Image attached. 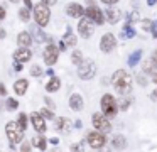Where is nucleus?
<instances>
[{"label":"nucleus","mask_w":157,"mask_h":152,"mask_svg":"<svg viewBox=\"0 0 157 152\" xmlns=\"http://www.w3.org/2000/svg\"><path fill=\"white\" fill-rule=\"evenodd\" d=\"M132 83H133V78L127 73L125 69H117L115 73L112 74V84L115 88V91L122 96H127L130 95L132 91Z\"/></svg>","instance_id":"obj_1"},{"label":"nucleus","mask_w":157,"mask_h":152,"mask_svg":"<svg viewBox=\"0 0 157 152\" xmlns=\"http://www.w3.org/2000/svg\"><path fill=\"white\" fill-rule=\"evenodd\" d=\"M100 108H101V113L105 115L106 118L117 117V113H118V110H120L118 101H117V98L113 96L112 93H105L100 98Z\"/></svg>","instance_id":"obj_2"},{"label":"nucleus","mask_w":157,"mask_h":152,"mask_svg":"<svg viewBox=\"0 0 157 152\" xmlns=\"http://www.w3.org/2000/svg\"><path fill=\"white\" fill-rule=\"evenodd\" d=\"M34 20L37 24V27H48L49 20H51V9L48 5H44L42 2L34 5Z\"/></svg>","instance_id":"obj_3"},{"label":"nucleus","mask_w":157,"mask_h":152,"mask_svg":"<svg viewBox=\"0 0 157 152\" xmlns=\"http://www.w3.org/2000/svg\"><path fill=\"white\" fill-rule=\"evenodd\" d=\"M5 135H7L12 149H14L19 142H22V138H24V132L19 128L17 122H9V123L5 125Z\"/></svg>","instance_id":"obj_4"},{"label":"nucleus","mask_w":157,"mask_h":152,"mask_svg":"<svg viewBox=\"0 0 157 152\" xmlns=\"http://www.w3.org/2000/svg\"><path fill=\"white\" fill-rule=\"evenodd\" d=\"M96 74V64L93 59H86L81 66H78V78L83 81H90L93 80Z\"/></svg>","instance_id":"obj_5"},{"label":"nucleus","mask_w":157,"mask_h":152,"mask_svg":"<svg viewBox=\"0 0 157 152\" xmlns=\"http://www.w3.org/2000/svg\"><path fill=\"white\" fill-rule=\"evenodd\" d=\"M91 123H93V127H95V130L101 132V134H108V132L112 130V123H110V118H106L105 115L100 113V111L93 113V117H91Z\"/></svg>","instance_id":"obj_6"},{"label":"nucleus","mask_w":157,"mask_h":152,"mask_svg":"<svg viewBox=\"0 0 157 152\" xmlns=\"http://www.w3.org/2000/svg\"><path fill=\"white\" fill-rule=\"evenodd\" d=\"M59 47L56 46V44H48L44 49V53H42V57H44V63L48 64V66H54L56 63H58V57H59Z\"/></svg>","instance_id":"obj_7"},{"label":"nucleus","mask_w":157,"mask_h":152,"mask_svg":"<svg viewBox=\"0 0 157 152\" xmlns=\"http://www.w3.org/2000/svg\"><path fill=\"white\" fill-rule=\"evenodd\" d=\"M86 142L90 144L91 149H101L103 145L106 144V137L101 132L93 130V132H88V134H86Z\"/></svg>","instance_id":"obj_8"},{"label":"nucleus","mask_w":157,"mask_h":152,"mask_svg":"<svg viewBox=\"0 0 157 152\" xmlns=\"http://www.w3.org/2000/svg\"><path fill=\"white\" fill-rule=\"evenodd\" d=\"M86 19H90L95 25H103L105 24V14L101 12V9L100 7H86V14H85Z\"/></svg>","instance_id":"obj_9"},{"label":"nucleus","mask_w":157,"mask_h":152,"mask_svg":"<svg viewBox=\"0 0 157 152\" xmlns=\"http://www.w3.org/2000/svg\"><path fill=\"white\" fill-rule=\"evenodd\" d=\"M115 47H117V37L113 36L112 32H105L101 36V39H100V49H101V53L108 54V53H112Z\"/></svg>","instance_id":"obj_10"},{"label":"nucleus","mask_w":157,"mask_h":152,"mask_svg":"<svg viewBox=\"0 0 157 152\" xmlns=\"http://www.w3.org/2000/svg\"><path fill=\"white\" fill-rule=\"evenodd\" d=\"M93 32H95V24L90 19H86V17L79 19V22H78V34L79 36L85 37V39H90L93 36Z\"/></svg>","instance_id":"obj_11"},{"label":"nucleus","mask_w":157,"mask_h":152,"mask_svg":"<svg viewBox=\"0 0 157 152\" xmlns=\"http://www.w3.org/2000/svg\"><path fill=\"white\" fill-rule=\"evenodd\" d=\"M66 14H68L69 17H73V19H83L85 14H86V9L78 2H69L68 5H66Z\"/></svg>","instance_id":"obj_12"},{"label":"nucleus","mask_w":157,"mask_h":152,"mask_svg":"<svg viewBox=\"0 0 157 152\" xmlns=\"http://www.w3.org/2000/svg\"><path fill=\"white\" fill-rule=\"evenodd\" d=\"M29 118H31V122H32V127L36 128V130L39 132V134H44L46 130H48V127H46V120H44V117H42L39 111H32L31 115H29Z\"/></svg>","instance_id":"obj_13"},{"label":"nucleus","mask_w":157,"mask_h":152,"mask_svg":"<svg viewBox=\"0 0 157 152\" xmlns=\"http://www.w3.org/2000/svg\"><path fill=\"white\" fill-rule=\"evenodd\" d=\"M56 130L61 132L63 135H68L69 132L73 130V122L69 120L68 117H59L56 120Z\"/></svg>","instance_id":"obj_14"},{"label":"nucleus","mask_w":157,"mask_h":152,"mask_svg":"<svg viewBox=\"0 0 157 152\" xmlns=\"http://www.w3.org/2000/svg\"><path fill=\"white\" fill-rule=\"evenodd\" d=\"M68 103H69V108H71L73 111H81L83 107H85V100H83V96L79 93H73L71 96H69Z\"/></svg>","instance_id":"obj_15"},{"label":"nucleus","mask_w":157,"mask_h":152,"mask_svg":"<svg viewBox=\"0 0 157 152\" xmlns=\"http://www.w3.org/2000/svg\"><path fill=\"white\" fill-rule=\"evenodd\" d=\"M32 57V51L27 49V47H21V49L14 51V61L15 63H27Z\"/></svg>","instance_id":"obj_16"},{"label":"nucleus","mask_w":157,"mask_h":152,"mask_svg":"<svg viewBox=\"0 0 157 152\" xmlns=\"http://www.w3.org/2000/svg\"><path fill=\"white\" fill-rule=\"evenodd\" d=\"M105 17H106V22L112 24V25H115L117 22H120V19H122V10L117 9V7H112V9H106L105 12Z\"/></svg>","instance_id":"obj_17"},{"label":"nucleus","mask_w":157,"mask_h":152,"mask_svg":"<svg viewBox=\"0 0 157 152\" xmlns=\"http://www.w3.org/2000/svg\"><path fill=\"white\" fill-rule=\"evenodd\" d=\"M27 90H29V81L25 78H21V80H17L14 83V91L17 96H24L27 93Z\"/></svg>","instance_id":"obj_18"},{"label":"nucleus","mask_w":157,"mask_h":152,"mask_svg":"<svg viewBox=\"0 0 157 152\" xmlns=\"http://www.w3.org/2000/svg\"><path fill=\"white\" fill-rule=\"evenodd\" d=\"M32 42V34L27 32V30H22V32L17 34V44L21 47H29Z\"/></svg>","instance_id":"obj_19"},{"label":"nucleus","mask_w":157,"mask_h":152,"mask_svg":"<svg viewBox=\"0 0 157 152\" xmlns=\"http://www.w3.org/2000/svg\"><path fill=\"white\" fill-rule=\"evenodd\" d=\"M110 144H112V147L115 149V150H122V149L127 147V138L123 137V135H113Z\"/></svg>","instance_id":"obj_20"},{"label":"nucleus","mask_w":157,"mask_h":152,"mask_svg":"<svg viewBox=\"0 0 157 152\" xmlns=\"http://www.w3.org/2000/svg\"><path fill=\"white\" fill-rule=\"evenodd\" d=\"M142 49H135L132 54H128V57H127V63H128L130 68H135L137 64L140 63V59H142Z\"/></svg>","instance_id":"obj_21"},{"label":"nucleus","mask_w":157,"mask_h":152,"mask_svg":"<svg viewBox=\"0 0 157 152\" xmlns=\"http://www.w3.org/2000/svg\"><path fill=\"white\" fill-rule=\"evenodd\" d=\"M31 34H32V39H36L37 42H44V41L48 39V41H49V44H52V42H51V37H48V34L42 32L41 27H32Z\"/></svg>","instance_id":"obj_22"},{"label":"nucleus","mask_w":157,"mask_h":152,"mask_svg":"<svg viewBox=\"0 0 157 152\" xmlns=\"http://www.w3.org/2000/svg\"><path fill=\"white\" fill-rule=\"evenodd\" d=\"M59 88H61V80L56 78V76H52L51 80L46 83V91H48V93H56Z\"/></svg>","instance_id":"obj_23"},{"label":"nucleus","mask_w":157,"mask_h":152,"mask_svg":"<svg viewBox=\"0 0 157 152\" xmlns=\"http://www.w3.org/2000/svg\"><path fill=\"white\" fill-rule=\"evenodd\" d=\"M66 42V46H69V47H73V46H76V42H78V37L75 36V32H73V29L71 27H66V34H64V39H63Z\"/></svg>","instance_id":"obj_24"},{"label":"nucleus","mask_w":157,"mask_h":152,"mask_svg":"<svg viewBox=\"0 0 157 152\" xmlns=\"http://www.w3.org/2000/svg\"><path fill=\"white\" fill-rule=\"evenodd\" d=\"M32 147H36V149H39V150H46V147H48V138L44 137V135H41L39 134L37 137H34L32 138Z\"/></svg>","instance_id":"obj_25"},{"label":"nucleus","mask_w":157,"mask_h":152,"mask_svg":"<svg viewBox=\"0 0 157 152\" xmlns=\"http://www.w3.org/2000/svg\"><path fill=\"white\" fill-rule=\"evenodd\" d=\"M120 37H122V39H133V37H135V29L130 25V22H127L125 25H123L122 32H120Z\"/></svg>","instance_id":"obj_26"},{"label":"nucleus","mask_w":157,"mask_h":152,"mask_svg":"<svg viewBox=\"0 0 157 152\" xmlns=\"http://www.w3.org/2000/svg\"><path fill=\"white\" fill-rule=\"evenodd\" d=\"M71 63L75 64V66H81L83 63H85V57H83V53L79 49H75L71 54Z\"/></svg>","instance_id":"obj_27"},{"label":"nucleus","mask_w":157,"mask_h":152,"mask_svg":"<svg viewBox=\"0 0 157 152\" xmlns=\"http://www.w3.org/2000/svg\"><path fill=\"white\" fill-rule=\"evenodd\" d=\"M19 19L22 20L24 24H29L31 22V10L27 9V7H22V9H19Z\"/></svg>","instance_id":"obj_28"},{"label":"nucleus","mask_w":157,"mask_h":152,"mask_svg":"<svg viewBox=\"0 0 157 152\" xmlns=\"http://www.w3.org/2000/svg\"><path fill=\"white\" fill-rule=\"evenodd\" d=\"M27 120H29V115L27 113H19V118H17V125H19V128H21L22 132H25L27 130Z\"/></svg>","instance_id":"obj_29"},{"label":"nucleus","mask_w":157,"mask_h":152,"mask_svg":"<svg viewBox=\"0 0 157 152\" xmlns=\"http://www.w3.org/2000/svg\"><path fill=\"white\" fill-rule=\"evenodd\" d=\"M5 108H7L9 111H14V110H17L19 108V101H17V98H7V103H5Z\"/></svg>","instance_id":"obj_30"},{"label":"nucleus","mask_w":157,"mask_h":152,"mask_svg":"<svg viewBox=\"0 0 157 152\" xmlns=\"http://www.w3.org/2000/svg\"><path fill=\"white\" fill-rule=\"evenodd\" d=\"M39 113L42 115V117H44V120H52V118H54V111L51 110V108H41V110H39Z\"/></svg>","instance_id":"obj_31"},{"label":"nucleus","mask_w":157,"mask_h":152,"mask_svg":"<svg viewBox=\"0 0 157 152\" xmlns=\"http://www.w3.org/2000/svg\"><path fill=\"white\" fill-rule=\"evenodd\" d=\"M142 71H144L145 74H152V76H154V66H152V63H150V59H145V61H144Z\"/></svg>","instance_id":"obj_32"},{"label":"nucleus","mask_w":157,"mask_h":152,"mask_svg":"<svg viewBox=\"0 0 157 152\" xmlns=\"http://www.w3.org/2000/svg\"><path fill=\"white\" fill-rule=\"evenodd\" d=\"M31 76H34V78H41L42 76V68L39 66V64H32L31 66Z\"/></svg>","instance_id":"obj_33"},{"label":"nucleus","mask_w":157,"mask_h":152,"mask_svg":"<svg viewBox=\"0 0 157 152\" xmlns=\"http://www.w3.org/2000/svg\"><path fill=\"white\" fill-rule=\"evenodd\" d=\"M69 150L71 152H85V142H76V144H71V147H69Z\"/></svg>","instance_id":"obj_34"},{"label":"nucleus","mask_w":157,"mask_h":152,"mask_svg":"<svg viewBox=\"0 0 157 152\" xmlns=\"http://www.w3.org/2000/svg\"><path fill=\"white\" fill-rule=\"evenodd\" d=\"M130 103H132V100H130V98H123L122 101H118L120 110H122V111H127V110L130 108Z\"/></svg>","instance_id":"obj_35"},{"label":"nucleus","mask_w":157,"mask_h":152,"mask_svg":"<svg viewBox=\"0 0 157 152\" xmlns=\"http://www.w3.org/2000/svg\"><path fill=\"white\" fill-rule=\"evenodd\" d=\"M152 24H154V20H150V19L140 20V27H142V30H149V32H150V29H152Z\"/></svg>","instance_id":"obj_36"},{"label":"nucleus","mask_w":157,"mask_h":152,"mask_svg":"<svg viewBox=\"0 0 157 152\" xmlns=\"http://www.w3.org/2000/svg\"><path fill=\"white\" fill-rule=\"evenodd\" d=\"M150 63H152V66H154V74L157 73V51H154L152 54H150Z\"/></svg>","instance_id":"obj_37"},{"label":"nucleus","mask_w":157,"mask_h":152,"mask_svg":"<svg viewBox=\"0 0 157 152\" xmlns=\"http://www.w3.org/2000/svg\"><path fill=\"white\" fill-rule=\"evenodd\" d=\"M130 24L132 22H140V14H139V10H133L132 14H130Z\"/></svg>","instance_id":"obj_38"},{"label":"nucleus","mask_w":157,"mask_h":152,"mask_svg":"<svg viewBox=\"0 0 157 152\" xmlns=\"http://www.w3.org/2000/svg\"><path fill=\"white\" fill-rule=\"evenodd\" d=\"M31 149H32L31 142L25 140V142H22V144H21V152H31Z\"/></svg>","instance_id":"obj_39"},{"label":"nucleus","mask_w":157,"mask_h":152,"mask_svg":"<svg viewBox=\"0 0 157 152\" xmlns=\"http://www.w3.org/2000/svg\"><path fill=\"white\" fill-rule=\"evenodd\" d=\"M150 34H152V37H154V39H157V20H154L152 29H150Z\"/></svg>","instance_id":"obj_40"},{"label":"nucleus","mask_w":157,"mask_h":152,"mask_svg":"<svg viewBox=\"0 0 157 152\" xmlns=\"http://www.w3.org/2000/svg\"><path fill=\"white\" fill-rule=\"evenodd\" d=\"M137 83L142 84V86H147V83H149V81H147V78H144V76H137Z\"/></svg>","instance_id":"obj_41"},{"label":"nucleus","mask_w":157,"mask_h":152,"mask_svg":"<svg viewBox=\"0 0 157 152\" xmlns=\"http://www.w3.org/2000/svg\"><path fill=\"white\" fill-rule=\"evenodd\" d=\"M101 3H105V5H115V3H118L120 0H100Z\"/></svg>","instance_id":"obj_42"},{"label":"nucleus","mask_w":157,"mask_h":152,"mask_svg":"<svg viewBox=\"0 0 157 152\" xmlns=\"http://www.w3.org/2000/svg\"><path fill=\"white\" fill-rule=\"evenodd\" d=\"M41 2L44 3V5H48V7H52V5H56L58 0H41Z\"/></svg>","instance_id":"obj_43"},{"label":"nucleus","mask_w":157,"mask_h":152,"mask_svg":"<svg viewBox=\"0 0 157 152\" xmlns=\"http://www.w3.org/2000/svg\"><path fill=\"white\" fill-rule=\"evenodd\" d=\"M24 2V5L27 7L29 10H34V5H32V0H22Z\"/></svg>","instance_id":"obj_44"},{"label":"nucleus","mask_w":157,"mask_h":152,"mask_svg":"<svg viewBox=\"0 0 157 152\" xmlns=\"http://www.w3.org/2000/svg\"><path fill=\"white\" fill-rule=\"evenodd\" d=\"M44 101H46V105H48V107L51 108V110H52V108H54V101H52L51 98H44Z\"/></svg>","instance_id":"obj_45"},{"label":"nucleus","mask_w":157,"mask_h":152,"mask_svg":"<svg viewBox=\"0 0 157 152\" xmlns=\"http://www.w3.org/2000/svg\"><path fill=\"white\" fill-rule=\"evenodd\" d=\"M0 95H2V96H5V95H7V88H5L4 83H0Z\"/></svg>","instance_id":"obj_46"},{"label":"nucleus","mask_w":157,"mask_h":152,"mask_svg":"<svg viewBox=\"0 0 157 152\" xmlns=\"http://www.w3.org/2000/svg\"><path fill=\"white\" fill-rule=\"evenodd\" d=\"M14 69L15 71H22V69H24V64H22V63H14Z\"/></svg>","instance_id":"obj_47"},{"label":"nucleus","mask_w":157,"mask_h":152,"mask_svg":"<svg viewBox=\"0 0 157 152\" xmlns=\"http://www.w3.org/2000/svg\"><path fill=\"white\" fill-rule=\"evenodd\" d=\"M5 15H7V10H5L4 7L0 5V20H2V19H5Z\"/></svg>","instance_id":"obj_48"},{"label":"nucleus","mask_w":157,"mask_h":152,"mask_svg":"<svg viewBox=\"0 0 157 152\" xmlns=\"http://www.w3.org/2000/svg\"><path fill=\"white\" fill-rule=\"evenodd\" d=\"M49 144H52V145H59V138H58V137L49 138Z\"/></svg>","instance_id":"obj_49"},{"label":"nucleus","mask_w":157,"mask_h":152,"mask_svg":"<svg viewBox=\"0 0 157 152\" xmlns=\"http://www.w3.org/2000/svg\"><path fill=\"white\" fill-rule=\"evenodd\" d=\"M59 51H61V53H63V51H66V42H64V41H59Z\"/></svg>","instance_id":"obj_50"},{"label":"nucleus","mask_w":157,"mask_h":152,"mask_svg":"<svg viewBox=\"0 0 157 152\" xmlns=\"http://www.w3.org/2000/svg\"><path fill=\"white\" fill-rule=\"evenodd\" d=\"M149 96H150V100H157V88H155L154 91H150V95H149Z\"/></svg>","instance_id":"obj_51"},{"label":"nucleus","mask_w":157,"mask_h":152,"mask_svg":"<svg viewBox=\"0 0 157 152\" xmlns=\"http://www.w3.org/2000/svg\"><path fill=\"white\" fill-rule=\"evenodd\" d=\"M5 37H7V32L4 29H0V39H5Z\"/></svg>","instance_id":"obj_52"},{"label":"nucleus","mask_w":157,"mask_h":152,"mask_svg":"<svg viewBox=\"0 0 157 152\" xmlns=\"http://www.w3.org/2000/svg\"><path fill=\"white\" fill-rule=\"evenodd\" d=\"M86 3H88V7H95V2L96 0H85Z\"/></svg>","instance_id":"obj_53"},{"label":"nucleus","mask_w":157,"mask_h":152,"mask_svg":"<svg viewBox=\"0 0 157 152\" xmlns=\"http://www.w3.org/2000/svg\"><path fill=\"white\" fill-rule=\"evenodd\" d=\"M75 127H76V128H81V127H83L81 120H76V122H75Z\"/></svg>","instance_id":"obj_54"},{"label":"nucleus","mask_w":157,"mask_h":152,"mask_svg":"<svg viewBox=\"0 0 157 152\" xmlns=\"http://www.w3.org/2000/svg\"><path fill=\"white\" fill-rule=\"evenodd\" d=\"M155 3H157V0H147V5H149V7L155 5Z\"/></svg>","instance_id":"obj_55"},{"label":"nucleus","mask_w":157,"mask_h":152,"mask_svg":"<svg viewBox=\"0 0 157 152\" xmlns=\"http://www.w3.org/2000/svg\"><path fill=\"white\" fill-rule=\"evenodd\" d=\"M46 74H48V76H54V71H52V69H48V71H46Z\"/></svg>","instance_id":"obj_56"},{"label":"nucleus","mask_w":157,"mask_h":152,"mask_svg":"<svg viewBox=\"0 0 157 152\" xmlns=\"http://www.w3.org/2000/svg\"><path fill=\"white\" fill-rule=\"evenodd\" d=\"M152 80H154V83L157 84V73H155V74H154V76H152Z\"/></svg>","instance_id":"obj_57"},{"label":"nucleus","mask_w":157,"mask_h":152,"mask_svg":"<svg viewBox=\"0 0 157 152\" xmlns=\"http://www.w3.org/2000/svg\"><path fill=\"white\" fill-rule=\"evenodd\" d=\"M9 2H12V3H19V0H9Z\"/></svg>","instance_id":"obj_58"},{"label":"nucleus","mask_w":157,"mask_h":152,"mask_svg":"<svg viewBox=\"0 0 157 152\" xmlns=\"http://www.w3.org/2000/svg\"><path fill=\"white\" fill-rule=\"evenodd\" d=\"M52 152H61V150H58V149H54V150H52Z\"/></svg>","instance_id":"obj_59"}]
</instances>
